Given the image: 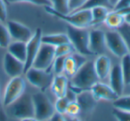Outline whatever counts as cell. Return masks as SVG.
<instances>
[{
	"mask_svg": "<svg viewBox=\"0 0 130 121\" xmlns=\"http://www.w3.org/2000/svg\"><path fill=\"white\" fill-rule=\"evenodd\" d=\"M98 81L99 78L94 70V61H87L71 78L69 88L76 94V90H78V93L89 90Z\"/></svg>",
	"mask_w": 130,
	"mask_h": 121,
	"instance_id": "6da1fadb",
	"label": "cell"
},
{
	"mask_svg": "<svg viewBox=\"0 0 130 121\" xmlns=\"http://www.w3.org/2000/svg\"><path fill=\"white\" fill-rule=\"evenodd\" d=\"M7 115L22 120H35V109L32 95L24 93L9 106L6 107Z\"/></svg>",
	"mask_w": 130,
	"mask_h": 121,
	"instance_id": "7a4b0ae2",
	"label": "cell"
},
{
	"mask_svg": "<svg viewBox=\"0 0 130 121\" xmlns=\"http://www.w3.org/2000/svg\"><path fill=\"white\" fill-rule=\"evenodd\" d=\"M45 9L49 14L61 19L63 22H67L69 25L83 29H88L93 26L92 13L89 9H81L69 13H60L52 6H45Z\"/></svg>",
	"mask_w": 130,
	"mask_h": 121,
	"instance_id": "3957f363",
	"label": "cell"
},
{
	"mask_svg": "<svg viewBox=\"0 0 130 121\" xmlns=\"http://www.w3.org/2000/svg\"><path fill=\"white\" fill-rule=\"evenodd\" d=\"M71 44L77 53L83 55H93L89 49V30L68 24L67 33Z\"/></svg>",
	"mask_w": 130,
	"mask_h": 121,
	"instance_id": "277c9868",
	"label": "cell"
},
{
	"mask_svg": "<svg viewBox=\"0 0 130 121\" xmlns=\"http://www.w3.org/2000/svg\"><path fill=\"white\" fill-rule=\"evenodd\" d=\"M36 120H50L55 112L54 104L44 93H36L32 95Z\"/></svg>",
	"mask_w": 130,
	"mask_h": 121,
	"instance_id": "5b68a950",
	"label": "cell"
},
{
	"mask_svg": "<svg viewBox=\"0 0 130 121\" xmlns=\"http://www.w3.org/2000/svg\"><path fill=\"white\" fill-rule=\"evenodd\" d=\"M25 89L26 81L22 76L11 78L5 88L4 94L2 96L3 105L5 108L9 106L11 103L21 97L25 93Z\"/></svg>",
	"mask_w": 130,
	"mask_h": 121,
	"instance_id": "8992f818",
	"label": "cell"
},
{
	"mask_svg": "<svg viewBox=\"0 0 130 121\" xmlns=\"http://www.w3.org/2000/svg\"><path fill=\"white\" fill-rule=\"evenodd\" d=\"M24 74L30 85L41 91L48 88L54 78V74L50 70H41L34 67H30Z\"/></svg>",
	"mask_w": 130,
	"mask_h": 121,
	"instance_id": "52a82bcc",
	"label": "cell"
},
{
	"mask_svg": "<svg viewBox=\"0 0 130 121\" xmlns=\"http://www.w3.org/2000/svg\"><path fill=\"white\" fill-rule=\"evenodd\" d=\"M107 49L118 58H122L128 54V48L124 38L118 29H111L105 32Z\"/></svg>",
	"mask_w": 130,
	"mask_h": 121,
	"instance_id": "ba28073f",
	"label": "cell"
},
{
	"mask_svg": "<svg viewBox=\"0 0 130 121\" xmlns=\"http://www.w3.org/2000/svg\"><path fill=\"white\" fill-rule=\"evenodd\" d=\"M55 59V47L42 43L32 67L41 70H50Z\"/></svg>",
	"mask_w": 130,
	"mask_h": 121,
	"instance_id": "9c48e42d",
	"label": "cell"
},
{
	"mask_svg": "<svg viewBox=\"0 0 130 121\" xmlns=\"http://www.w3.org/2000/svg\"><path fill=\"white\" fill-rule=\"evenodd\" d=\"M42 36H43V32H42L41 29H37L36 31L33 33L30 39L26 43L27 56H26V61L24 63V73L29 68L32 67L35 58H36L42 45Z\"/></svg>",
	"mask_w": 130,
	"mask_h": 121,
	"instance_id": "30bf717a",
	"label": "cell"
},
{
	"mask_svg": "<svg viewBox=\"0 0 130 121\" xmlns=\"http://www.w3.org/2000/svg\"><path fill=\"white\" fill-rule=\"evenodd\" d=\"M89 49L92 54H104L107 50L104 31L100 29L89 30Z\"/></svg>",
	"mask_w": 130,
	"mask_h": 121,
	"instance_id": "8fae6325",
	"label": "cell"
},
{
	"mask_svg": "<svg viewBox=\"0 0 130 121\" xmlns=\"http://www.w3.org/2000/svg\"><path fill=\"white\" fill-rule=\"evenodd\" d=\"M6 26L12 39L14 41H22L27 43L33 35V32L29 27L19 22L8 21Z\"/></svg>",
	"mask_w": 130,
	"mask_h": 121,
	"instance_id": "7c38bea8",
	"label": "cell"
},
{
	"mask_svg": "<svg viewBox=\"0 0 130 121\" xmlns=\"http://www.w3.org/2000/svg\"><path fill=\"white\" fill-rule=\"evenodd\" d=\"M94 98L96 101H113L119 97L115 91L111 88L109 84L103 83L99 80L90 88Z\"/></svg>",
	"mask_w": 130,
	"mask_h": 121,
	"instance_id": "4fadbf2b",
	"label": "cell"
},
{
	"mask_svg": "<svg viewBox=\"0 0 130 121\" xmlns=\"http://www.w3.org/2000/svg\"><path fill=\"white\" fill-rule=\"evenodd\" d=\"M87 60L86 55L80 54L77 52L66 56L64 62V71L63 74L66 75L68 78H72L78 70L87 62Z\"/></svg>",
	"mask_w": 130,
	"mask_h": 121,
	"instance_id": "5bb4252c",
	"label": "cell"
},
{
	"mask_svg": "<svg viewBox=\"0 0 130 121\" xmlns=\"http://www.w3.org/2000/svg\"><path fill=\"white\" fill-rule=\"evenodd\" d=\"M3 64L5 72L11 78L24 74V62L15 58L8 52L5 54Z\"/></svg>",
	"mask_w": 130,
	"mask_h": 121,
	"instance_id": "9a60e30c",
	"label": "cell"
},
{
	"mask_svg": "<svg viewBox=\"0 0 130 121\" xmlns=\"http://www.w3.org/2000/svg\"><path fill=\"white\" fill-rule=\"evenodd\" d=\"M108 78L109 85L111 87V88L115 91V93L119 96L122 95L126 84H125L124 77H123V73L119 64L112 66Z\"/></svg>",
	"mask_w": 130,
	"mask_h": 121,
	"instance_id": "2e32d148",
	"label": "cell"
},
{
	"mask_svg": "<svg viewBox=\"0 0 130 121\" xmlns=\"http://www.w3.org/2000/svg\"><path fill=\"white\" fill-rule=\"evenodd\" d=\"M76 101L79 105L81 113L86 115L92 113L96 107L97 101L94 98L90 89L89 90H83L77 94Z\"/></svg>",
	"mask_w": 130,
	"mask_h": 121,
	"instance_id": "e0dca14e",
	"label": "cell"
},
{
	"mask_svg": "<svg viewBox=\"0 0 130 121\" xmlns=\"http://www.w3.org/2000/svg\"><path fill=\"white\" fill-rule=\"evenodd\" d=\"M70 87V80L66 75L58 74L54 75L51 83L50 88L52 93L56 98L63 97L67 94Z\"/></svg>",
	"mask_w": 130,
	"mask_h": 121,
	"instance_id": "ac0fdd59",
	"label": "cell"
},
{
	"mask_svg": "<svg viewBox=\"0 0 130 121\" xmlns=\"http://www.w3.org/2000/svg\"><path fill=\"white\" fill-rule=\"evenodd\" d=\"M94 66L98 78L101 81L105 80L109 77L111 70V61L105 54H100L94 61Z\"/></svg>",
	"mask_w": 130,
	"mask_h": 121,
	"instance_id": "d6986e66",
	"label": "cell"
},
{
	"mask_svg": "<svg viewBox=\"0 0 130 121\" xmlns=\"http://www.w3.org/2000/svg\"><path fill=\"white\" fill-rule=\"evenodd\" d=\"M7 52L18 60L25 63L26 56H27V48L26 43L22 41H13L9 44L7 46Z\"/></svg>",
	"mask_w": 130,
	"mask_h": 121,
	"instance_id": "ffe728a7",
	"label": "cell"
},
{
	"mask_svg": "<svg viewBox=\"0 0 130 121\" xmlns=\"http://www.w3.org/2000/svg\"><path fill=\"white\" fill-rule=\"evenodd\" d=\"M104 23L109 29H119L126 23L125 22V16L124 14L119 13V12L111 10L104 20Z\"/></svg>",
	"mask_w": 130,
	"mask_h": 121,
	"instance_id": "44dd1931",
	"label": "cell"
},
{
	"mask_svg": "<svg viewBox=\"0 0 130 121\" xmlns=\"http://www.w3.org/2000/svg\"><path fill=\"white\" fill-rule=\"evenodd\" d=\"M42 43L53 45L56 47L62 44L71 43L70 38L66 33H56V34H46L42 36Z\"/></svg>",
	"mask_w": 130,
	"mask_h": 121,
	"instance_id": "7402d4cb",
	"label": "cell"
},
{
	"mask_svg": "<svg viewBox=\"0 0 130 121\" xmlns=\"http://www.w3.org/2000/svg\"><path fill=\"white\" fill-rule=\"evenodd\" d=\"M111 11L110 8L105 7V6H97L93 9H91L92 13V20H93V25L99 24L102 22H104V20L106 19L107 15Z\"/></svg>",
	"mask_w": 130,
	"mask_h": 121,
	"instance_id": "603a6c76",
	"label": "cell"
},
{
	"mask_svg": "<svg viewBox=\"0 0 130 121\" xmlns=\"http://www.w3.org/2000/svg\"><path fill=\"white\" fill-rule=\"evenodd\" d=\"M120 67L121 71L124 77L125 84L130 85V54H127L124 55L122 58H120Z\"/></svg>",
	"mask_w": 130,
	"mask_h": 121,
	"instance_id": "cb8c5ba5",
	"label": "cell"
},
{
	"mask_svg": "<svg viewBox=\"0 0 130 121\" xmlns=\"http://www.w3.org/2000/svg\"><path fill=\"white\" fill-rule=\"evenodd\" d=\"M73 100H76V99H73V98H71L67 92V94L63 97L61 98H57L56 100L55 103H54V109H55V111L59 112V113L61 114H65L66 112V109L68 107V104L71 101H73Z\"/></svg>",
	"mask_w": 130,
	"mask_h": 121,
	"instance_id": "d4e9b609",
	"label": "cell"
},
{
	"mask_svg": "<svg viewBox=\"0 0 130 121\" xmlns=\"http://www.w3.org/2000/svg\"><path fill=\"white\" fill-rule=\"evenodd\" d=\"M11 36L7 26L4 25L3 22H0V47L7 48L9 44L11 43Z\"/></svg>",
	"mask_w": 130,
	"mask_h": 121,
	"instance_id": "484cf974",
	"label": "cell"
},
{
	"mask_svg": "<svg viewBox=\"0 0 130 121\" xmlns=\"http://www.w3.org/2000/svg\"><path fill=\"white\" fill-rule=\"evenodd\" d=\"M114 108L130 112V95H120L112 101Z\"/></svg>",
	"mask_w": 130,
	"mask_h": 121,
	"instance_id": "4316f807",
	"label": "cell"
},
{
	"mask_svg": "<svg viewBox=\"0 0 130 121\" xmlns=\"http://www.w3.org/2000/svg\"><path fill=\"white\" fill-rule=\"evenodd\" d=\"M97 6H105V7L110 8V10H113V8H112L109 0H87V2L85 3V5L79 10L81 9L91 10L94 7H97Z\"/></svg>",
	"mask_w": 130,
	"mask_h": 121,
	"instance_id": "83f0119b",
	"label": "cell"
},
{
	"mask_svg": "<svg viewBox=\"0 0 130 121\" xmlns=\"http://www.w3.org/2000/svg\"><path fill=\"white\" fill-rule=\"evenodd\" d=\"M51 6L60 13H69V0H50Z\"/></svg>",
	"mask_w": 130,
	"mask_h": 121,
	"instance_id": "f1b7e54d",
	"label": "cell"
},
{
	"mask_svg": "<svg viewBox=\"0 0 130 121\" xmlns=\"http://www.w3.org/2000/svg\"><path fill=\"white\" fill-rule=\"evenodd\" d=\"M80 114H81V110H80L79 105L77 102L76 100L70 101L64 115H67L71 118H77Z\"/></svg>",
	"mask_w": 130,
	"mask_h": 121,
	"instance_id": "f546056e",
	"label": "cell"
},
{
	"mask_svg": "<svg viewBox=\"0 0 130 121\" xmlns=\"http://www.w3.org/2000/svg\"><path fill=\"white\" fill-rule=\"evenodd\" d=\"M76 52L73 47V45L71 43L62 44L55 47V57L58 56H67L72 53Z\"/></svg>",
	"mask_w": 130,
	"mask_h": 121,
	"instance_id": "4dcf8cb0",
	"label": "cell"
},
{
	"mask_svg": "<svg viewBox=\"0 0 130 121\" xmlns=\"http://www.w3.org/2000/svg\"><path fill=\"white\" fill-rule=\"evenodd\" d=\"M65 58H66V56H58V57H55L54 63L52 65V70L54 75L63 74Z\"/></svg>",
	"mask_w": 130,
	"mask_h": 121,
	"instance_id": "1f68e13d",
	"label": "cell"
},
{
	"mask_svg": "<svg viewBox=\"0 0 130 121\" xmlns=\"http://www.w3.org/2000/svg\"><path fill=\"white\" fill-rule=\"evenodd\" d=\"M6 1L11 3V4H16V3H29V4L35 5V6H51L50 0H6Z\"/></svg>",
	"mask_w": 130,
	"mask_h": 121,
	"instance_id": "d6a6232c",
	"label": "cell"
},
{
	"mask_svg": "<svg viewBox=\"0 0 130 121\" xmlns=\"http://www.w3.org/2000/svg\"><path fill=\"white\" fill-rule=\"evenodd\" d=\"M113 116L119 121H130V112L126 110H119V109H113Z\"/></svg>",
	"mask_w": 130,
	"mask_h": 121,
	"instance_id": "836d02e7",
	"label": "cell"
},
{
	"mask_svg": "<svg viewBox=\"0 0 130 121\" xmlns=\"http://www.w3.org/2000/svg\"><path fill=\"white\" fill-rule=\"evenodd\" d=\"M118 30L121 33V35L124 38L128 48V54H130V25L125 23L121 28H119Z\"/></svg>",
	"mask_w": 130,
	"mask_h": 121,
	"instance_id": "e575fe53",
	"label": "cell"
},
{
	"mask_svg": "<svg viewBox=\"0 0 130 121\" xmlns=\"http://www.w3.org/2000/svg\"><path fill=\"white\" fill-rule=\"evenodd\" d=\"M87 0H69V9L70 13L79 10L85 5Z\"/></svg>",
	"mask_w": 130,
	"mask_h": 121,
	"instance_id": "d590c367",
	"label": "cell"
},
{
	"mask_svg": "<svg viewBox=\"0 0 130 121\" xmlns=\"http://www.w3.org/2000/svg\"><path fill=\"white\" fill-rule=\"evenodd\" d=\"M7 19V8L4 0H0V22H5Z\"/></svg>",
	"mask_w": 130,
	"mask_h": 121,
	"instance_id": "8d00e7d4",
	"label": "cell"
},
{
	"mask_svg": "<svg viewBox=\"0 0 130 121\" xmlns=\"http://www.w3.org/2000/svg\"><path fill=\"white\" fill-rule=\"evenodd\" d=\"M130 6V0H119L115 6H114L113 10L114 11H119V10L125 9Z\"/></svg>",
	"mask_w": 130,
	"mask_h": 121,
	"instance_id": "74e56055",
	"label": "cell"
},
{
	"mask_svg": "<svg viewBox=\"0 0 130 121\" xmlns=\"http://www.w3.org/2000/svg\"><path fill=\"white\" fill-rule=\"evenodd\" d=\"M8 117V115L6 111L4 105H3V100L2 95H1V92H0V120H6Z\"/></svg>",
	"mask_w": 130,
	"mask_h": 121,
	"instance_id": "f35d334b",
	"label": "cell"
},
{
	"mask_svg": "<svg viewBox=\"0 0 130 121\" xmlns=\"http://www.w3.org/2000/svg\"><path fill=\"white\" fill-rule=\"evenodd\" d=\"M50 120H54V121H61V120H65V117H64V114H61L59 113V112L55 111L53 116L51 117Z\"/></svg>",
	"mask_w": 130,
	"mask_h": 121,
	"instance_id": "ab89813d",
	"label": "cell"
},
{
	"mask_svg": "<svg viewBox=\"0 0 130 121\" xmlns=\"http://www.w3.org/2000/svg\"><path fill=\"white\" fill-rule=\"evenodd\" d=\"M124 16H125V22L126 24H128V25H130V12L125 13Z\"/></svg>",
	"mask_w": 130,
	"mask_h": 121,
	"instance_id": "60d3db41",
	"label": "cell"
},
{
	"mask_svg": "<svg viewBox=\"0 0 130 121\" xmlns=\"http://www.w3.org/2000/svg\"><path fill=\"white\" fill-rule=\"evenodd\" d=\"M110 1V5H111V6H112V8H114V6L117 5V3L119 2V0H109Z\"/></svg>",
	"mask_w": 130,
	"mask_h": 121,
	"instance_id": "b9f144b4",
	"label": "cell"
}]
</instances>
